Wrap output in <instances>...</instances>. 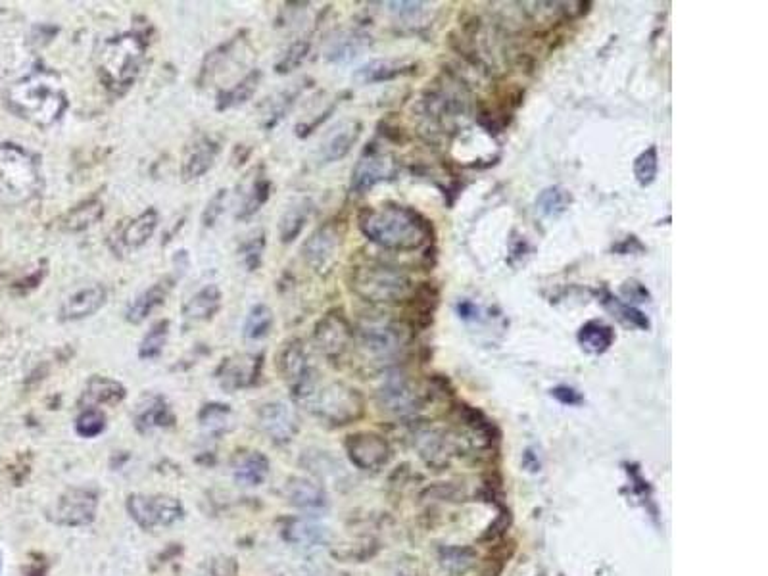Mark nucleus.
Returning a JSON list of instances; mask_svg holds the SVG:
<instances>
[{"mask_svg": "<svg viewBox=\"0 0 768 576\" xmlns=\"http://www.w3.org/2000/svg\"><path fill=\"white\" fill-rule=\"evenodd\" d=\"M360 229L371 242L396 252L417 250L425 246L432 235L431 223L425 217L396 204L361 212Z\"/></svg>", "mask_w": 768, "mask_h": 576, "instance_id": "obj_1", "label": "nucleus"}, {"mask_svg": "<svg viewBox=\"0 0 768 576\" xmlns=\"http://www.w3.org/2000/svg\"><path fill=\"white\" fill-rule=\"evenodd\" d=\"M8 102L16 114L37 125L54 123L68 106L56 81L41 73L16 83L8 93Z\"/></svg>", "mask_w": 768, "mask_h": 576, "instance_id": "obj_2", "label": "nucleus"}, {"mask_svg": "<svg viewBox=\"0 0 768 576\" xmlns=\"http://www.w3.org/2000/svg\"><path fill=\"white\" fill-rule=\"evenodd\" d=\"M41 185L33 158L14 144H0V208L29 202Z\"/></svg>", "mask_w": 768, "mask_h": 576, "instance_id": "obj_3", "label": "nucleus"}, {"mask_svg": "<svg viewBox=\"0 0 768 576\" xmlns=\"http://www.w3.org/2000/svg\"><path fill=\"white\" fill-rule=\"evenodd\" d=\"M352 290L367 302L396 304L409 298L413 287L404 271L379 262H367L352 271Z\"/></svg>", "mask_w": 768, "mask_h": 576, "instance_id": "obj_4", "label": "nucleus"}, {"mask_svg": "<svg viewBox=\"0 0 768 576\" xmlns=\"http://www.w3.org/2000/svg\"><path fill=\"white\" fill-rule=\"evenodd\" d=\"M144 60V43L137 35H121L104 43L100 52V75L110 89L129 87Z\"/></svg>", "mask_w": 768, "mask_h": 576, "instance_id": "obj_5", "label": "nucleus"}, {"mask_svg": "<svg viewBox=\"0 0 768 576\" xmlns=\"http://www.w3.org/2000/svg\"><path fill=\"white\" fill-rule=\"evenodd\" d=\"M300 402H304V406L319 419L333 425H346L363 413V398L360 392L346 384H327L323 388L315 384L312 392Z\"/></svg>", "mask_w": 768, "mask_h": 576, "instance_id": "obj_6", "label": "nucleus"}, {"mask_svg": "<svg viewBox=\"0 0 768 576\" xmlns=\"http://www.w3.org/2000/svg\"><path fill=\"white\" fill-rule=\"evenodd\" d=\"M127 509H129L131 517L146 530L171 527L173 523H177L183 517V505L171 496L135 494L129 498Z\"/></svg>", "mask_w": 768, "mask_h": 576, "instance_id": "obj_7", "label": "nucleus"}, {"mask_svg": "<svg viewBox=\"0 0 768 576\" xmlns=\"http://www.w3.org/2000/svg\"><path fill=\"white\" fill-rule=\"evenodd\" d=\"M279 371L298 400H304L317 384L306 348L300 340H290L285 344L279 356Z\"/></svg>", "mask_w": 768, "mask_h": 576, "instance_id": "obj_8", "label": "nucleus"}, {"mask_svg": "<svg viewBox=\"0 0 768 576\" xmlns=\"http://www.w3.org/2000/svg\"><path fill=\"white\" fill-rule=\"evenodd\" d=\"M361 350L375 360L394 358L404 344L402 331L388 321H365L358 329Z\"/></svg>", "mask_w": 768, "mask_h": 576, "instance_id": "obj_9", "label": "nucleus"}, {"mask_svg": "<svg viewBox=\"0 0 768 576\" xmlns=\"http://www.w3.org/2000/svg\"><path fill=\"white\" fill-rule=\"evenodd\" d=\"M346 452L352 463L363 471H377L390 459V446L375 432H358L348 436Z\"/></svg>", "mask_w": 768, "mask_h": 576, "instance_id": "obj_10", "label": "nucleus"}, {"mask_svg": "<svg viewBox=\"0 0 768 576\" xmlns=\"http://www.w3.org/2000/svg\"><path fill=\"white\" fill-rule=\"evenodd\" d=\"M377 398L384 411L398 417L411 415L421 406L417 388L404 375H390L381 386Z\"/></svg>", "mask_w": 768, "mask_h": 576, "instance_id": "obj_11", "label": "nucleus"}, {"mask_svg": "<svg viewBox=\"0 0 768 576\" xmlns=\"http://www.w3.org/2000/svg\"><path fill=\"white\" fill-rule=\"evenodd\" d=\"M394 173L396 164L390 154L381 150H367L352 173V189L356 192H367L386 179H392Z\"/></svg>", "mask_w": 768, "mask_h": 576, "instance_id": "obj_12", "label": "nucleus"}, {"mask_svg": "<svg viewBox=\"0 0 768 576\" xmlns=\"http://www.w3.org/2000/svg\"><path fill=\"white\" fill-rule=\"evenodd\" d=\"M56 521L66 527H81L95 519L96 496L83 488L68 490L56 504Z\"/></svg>", "mask_w": 768, "mask_h": 576, "instance_id": "obj_13", "label": "nucleus"}, {"mask_svg": "<svg viewBox=\"0 0 768 576\" xmlns=\"http://www.w3.org/2000/svg\"><path fill=\"white\" fill-rule=\"evenodd\" d=\"M315 344L317 348L329 356V358H336L340 356L350 338H352V331H350V325L348 321L344 319V315L340 312L327 313L317 325H315Z\"/></svg>", "mask_w": 768, "mask_h": 576, "instance_id": "obj_14", "label": "nucleus"}, {"mask_svg": "<svg viewBox=\"0 0 768 576\" xmlns=\"http://www.w3.org/2000/svg\"><path fill=\"white\" fill-rule=\"evenodd\" d=\"M260 427L277 444L292 440L298 432L296 411L285 402H271L260 409Z\"/></svg>", "mask_w": 768, "mask_h": 576, "instance_id": "obj_15", "label": "nucleus"}, {"mask_svg": "<svg viewBox=\"0 0 768 576\" xmlns=\"http://www.w3.org/2000/svg\"><path fill=\"white\" fill-rule=\"evenodd\" d=\"M338 233L333 225H323L304 244V258L315 271H327L338 252Z\"/></svg>", "mask_w": 768, "mask_h": 576, "instance_id": "obj_16", "label": "nucleus"}, {"mask_svg": "<svg viewBox=\"0 0 768 576\" xmlns=\"http://www.w3.org/2000/svg\"><path fill=\"white\" fill-rule=\"evenodd\" d=\"M361 125L358 121H342L323 139L319 156L325 164L342 160L360 137Z\"/></svg>", "mask_w": 768, "mask_h": 576, "instance_id": "obj_17", "label": "nucleus"}, {"mask_svg": "<svg viewBox=\"0 0 768 576\" xmlns=\"http://www.w3.org/2000/svg\"><path fill=\"white\" fill-rule=\"evenodd\" d=\"M104 304H106V288L100 287V285L83 288V290H77L66 300L64 308H62V317L66 321H79V319L91 317Z\"/></svg>", "mask_w": 768, "mask_h": 576, "instance_id": "obj_18", "label": "nucleus"}, {"mask_svg": "<svg viewBox=\"0 0 768 576\" xmlns=\"http://www.w3.org/2000/svg\"><path fill=\"white\" fill-rule=\"evenodd\" d=\"M285 494H287L290 504L296 505L300 509H306V511L323 509L327 505L325 490L317 482L310 479L292 477L285 486Z\"/></svg>", "mask_w": 768, "mask_h": 576, "instance_id": "obj_19", "label": "nucleus"}, {"mask_svg": "<svg viewBox=\"0 0 768 576\" xmlns=\"http://www.w3.org/2000/svg\"><path fill=\"white\" fill-rule=\"evenodd\" d=\"M283 536L288 544L300 548H317L327 542V528L315 525L308 519H290L285 525Z\"/></svg>", "mask_w": 768, "mask_h": 576, "instance_id": "obj_20", "label": "nucleus"}, {"mask_svg": "<svg viewBox=\"0 0 768 576\" xmlns=\"http://www.w3.org/2000/svg\"><path fill=\"white\" fill-rule=\"evenodd\" d=\"M221 306V290L216 285L200 288L191 296L183 308V315L189 321H208L216 315Z\"/></svg>", "mask_w": 768, "mask_h": 576, "instance_id": "obj_21", "label": "nucleus"}, {"mask_svg": "<svg viewBox=\"0 0 768 576\" xmlns=\"http://www.w3.org/2000/svg\"><path fill=\"white\" fill-rule=\"evenodd\" d=\"M578 342L580 346L588 352V354H594V356H600L603 352H607L613 342H615V331L613 327H609L607 323L603 321H588L580 327L578 331Z\"/></svg>", "mask_w": 768, "mask_h": 576, "instance_id": "obj_22", "label": "nucleus"}, {"mask_svg": "<svg viewBox=\"0 0 768 576\" xmlns=\"http://www.w3.org/2000/svg\"><path fill=\"white\" fill-rule=\"evenodd\" d=\"M258 360L254 356H242L237 360H229L223 363V377H221V386L227 390H237L244 388L256 381L258 375Z\"/></svg>", "mask_w": 768, "mask_h": 576, "instance_id": "obj_23", "label": "nucleus"}, {"mask_svg": "<svg viewBox=\"0 0 768 576\" xmlns=\"http://www.w3.org/2000/svg\"><path fill=\"white\" fill-rule=\"evenodd\" d=\"M169 285L168 283H156L150 288H146L144 292H141L127 308V321L129 323H143L144 319L154 312L158 306H162L166 302V296H168Z\"/></svg>", "mask_w": 768, "mask_h": 576, "instance_id": "obj_24", "label": "nucleus"}, {"mask_svg": "<svg viewBox=\"0 0 768 576\" xmlns=\"http://www.w3.org/2000/svg\"><path fill=\"white\" fill-rule=\"evenodd\" d=\"M269 475V461L260 452H248L235 461V479L246 486H258Z\"/></svg>", "mask_w": 768, "mask_h": 576, "instance_id": "obj_25", "label": "nucleus"}, {"mask_svg": "<svg viewBox=\"0 0 768 576\" xmlns=\"http://www.w3.org/2000/svg\"><path fill=\"white\" fill-rule=\"evenodd\" d=\"M217 156V144L212 141H202V143L196 144L191 150V154L185 158V164H183V177L185 181H194L198 177H202L208 169L214 166Z\"/></svg>", "mask_w": 768, "mask_h": 576, "instance_id": "obj_26", "label": "nucleus"}, {"mask_svg": "<svg viewBox=\"0 0 768 576\" xmlns=\"http://www.w3.org/2000/svg\"><path fill=\"white\" fill-rule=\"evenodd\" d=\"M125 398V388L118 381L106 379V377H93L83 394V400L87 404L106 406V404H118Z\"/></svg>", "mask_w": 768, "mask_h": 576, "instance_id": "obj_27", "label": "nucleus"}, {"mask_svg": "<svg viewBox=\"0 0 768 576\" xmlns=\"http://www.w3.org/2000/svg\"><path fill=\"white\" fill-rule=\"evenodd\" d=\"M158 227V214L154 210H146L141 216L135 217L125 229L121 240L127 248H141L146 240L154 235Z\"/></svg>", "mask_w": 768, "mask_h": 576, "instance_id": "obj_28", "label": "nucleus"}, {"mask_svg": "<svg viewBox=\"0 0 768 576\" xmlns=\"http://www.w3.org/2000/svg\"><path fill=\"white\" fill-rule=\"evenodd\" d=\"M308 216H310V202L308 200H300V202L288 206L287 212L283 214L281 221H279V237H281V240L283 242H292V240L296 239L302 233V229H304V225L308 221Z\"/></svg>", "mask_w": 768, "mask_h": 576, "instance_id": "obj_29", "label": "nucleus"}, {"mask_svg": "<svg viewBox=\"0 0 768 576\" xmlns=\"http://www.w3.org/2000/svg\"><path fill=\"white\" fill-rule=\"evenodd\" d=\"M269 192H271V185L265 177H256L246 192L242 194V202H240L239 212L237 217L239 219H248L250 216H254L265 202L269 198Z\"/></svg>", "mask_w": 768, "mask_h": 576, "instance_id": "obj_30", "label": "nucleus"}, {"mask_svg": "<svg viewBox=\"0 0 768 576\" xmlns=\"http://www.w3.org/2000/svg\"><path fill=\"white\" fill-rule=\"evenodd\" d=\"M571 202H573V198H571L569 191H565L561 187H550V189L540 192V196L536 198V208L542 216L559 217L567 212Z\"/></svg>", "mask_w": 768, "mask_h": 576, "instance_id": "obj_31", "label": "nucleus"}, {"mask_svg": "<svg viewBox=\"0 0 768 576\" xmlns=\"http://www.w3.org/2000/svg\"><path fill=\"white\" fill-rule=\"evenodd\" d=\"M411 66H404V64H398V62H390V60H377V62H371L367 66H363L360 72H358V79L363 83H381V81H390L402 73L409 72Z\"/></svg>", "mask_w": 768, "mask_h": 576, "instance_id": "obj_32", "label": "nucleus"}, {"mask_svg": "<svg viewBox=\"0 0 768 576\" xmlns=\"http://www.w3.org/2000/svg\"><path fill=\"white\" fill-rule=\"evenodd\" d=\"M271 327H273V312L264 304H258L250 310L244 321V336L248 340H262L269 335Z\"/></svg>", "mask_w": 768, "mask_h": 576, "instance_id": "obj_33", "label": "nucleus"}, {"mask_svg": "<svg viewBox=\"0 0 768 576\" xmlns=\"http://www.w3.org/2000/svg\"><path fill=\"white\" fill-rule=\"evenodd\" d=\"M168 335V321H158L156 325H152V329L146 333L143 342H141L139 356H141L143 360H156V358L164 352V346H166V342H168Z\"/></svg>", "mask_w": 768, "mask_h": 576, "instance_id": "obj_34", "label": "nucleus"}, {"mask_svg": "<svg viewBox=\"0 0 768 576\" xmlns=\"http://www.w3.org/2000/svg\"><path fill=\"white\" fill-rule=\"evenodd\" d=\"M102 216H104L102 204L98 200H91V202L81 204L70 212V216L66 219V229L68 231H83V229L95 225Z\"/></svg>", "mask_w": 768, "mask_h": 576, "instance_id": "obj_35", "label": "nucleus"}, {"mask_svg": "<svg viewBox=\"0 0 768 576\" xmlns=\"http://www.w3.org/2000/svg\"><path fill=\"white\" fill-rule=\"evenodd\" d=\"M258 79H260V73H250L248 77H244L240 83H237L231 91H225L223 95L219 96V108L225 110V108H233V106L244 104L250 96L254 95L256 87H258Z\"/></svg>", "mask_w": 768, "mask_h": 576, "instance_id": "obj_36", "label": "nucleus"}, {"mask_svg": "<svg viewBox=\"0 0 768 576\" xmlns=\"http://www.w3.org/2000/svg\"><path fill=\"white\" fill-rule=\"evenodd\" d=\"M477 555L467 548H444L440 552V563L454 575H463L475 565Z\"/></svg>", "mask_w": 768, "mask_h": 576, "instance_id": "obj_37", "label": "nucleus"}, {"mask_svg": "<svg viewBox=\"0 0 768 576\" xmlns=\"http://www.w3.org/2000/svg\"><path fill=\"white\" fill-rule=\"evenodd\" d=\"M419 438H421L419 440V452H421V456L427 459L429 465L446 463L448 444L442 436H438L436 432H427V434H421Z\"/></svg>", "mask_w": 768, "mask_h": 576, "instance_id": "obj_38", "label": "nucleus"}, {"mask_svg": "<svg viewBox=\"0 0 768 576\" xmlns=\"http://www.w3.org/2000/svg\"><path fill=\"white\" fill-rule=\"evenodd\" d=\"M657 171H659V156H657V148L655 146H649L648 150H644L636 162H634V175H636V181L642 185V187H649L655 177H657Z\"/></svg>", "mask_w": 768, "mask_h": 576, "instance_id": "obj_39", "label": "nucleus"}, {"mask_svg": "<svg viewBox=\"0 0 768 576\" xmlns=\"http://www.w3.org/2000/svg\"><path fill=\"white\" fill-rule=\"evenodd\" d=\"M603 304H605L611 312L615 313L623 323L630 325V327H634V329L648 331L649 327H651V325H649V319L644 313L638 312L636 308H632V306H628V304L619 302L617 298H613V296H609V294H607V300H603Z\"/></svg>", "mask_w": 768, "mask_h": 576, "instance_id": "obj_40", "label": "nucleus"}, {"mask_svg": "<svg viewBox=\"0 0 768 576\" xmlns=\"http://www.w3.org/2000/svg\"><path fill=\"white\" fill-rule=\"evenodd\" d=\"M169 413L166 404L158 398H152L146 406H141L139 413H137V421L139 425H144L146 429H152V427H162L166 425V419H168Z\"/></svg>", "mask_w": 768, "mask_h": 576, "instance_id": "obj_41", "label": "nucleus"}, {"mask_svg": "<svg viewBox=\"0 0 768 576\" xmlns=\"http://www.w3.org/2000/svg\"><path fill=\"white\" fill-rule=\"evenodd\" d=\"M104 427H106V417L102 411L95 408L85 409L75 423V429L85 438H95L104 431Z\"/></svg>", "mask_w": 768, "mask_h": 576, "instance_id": "obj_42", "label": "nucleus"}, {"mask_svg": "<svg viewBox=\"0 0 768 576\" xmlns=\"http://www.w3.org/2000/svg\"><path fill=\"white\" fill-rule=\"evenodd\" d=\"M360 48V37L346 35V37H340L331 43V48L327 50V56H329V60H335V62H346V60L356 58Z\"/></svg>", "mask_w": 768, "mask_h": 576, "instance_id": "obj_43", "label": "nucleus"}, {"mask_svg": "<svg viewBox=\"0 0 768 576\" xmlns=\"http://www.w3.org/2000/svg\"><path fill=\"white\" fill-rule=\"evenodd\" d=\"M264 246V233L254 235L252 239L246 240V242L240 246V260H242V264H244V267H246L248 271H254V269L260 267L262 254H264Z\"/></svg>", "mask_w": 768, "mask_h": 576, "instance_id": "obj_44", "label": "nucleus"}, {"mask_svg": "<svg viewBox=\"0 0 768 576\" xmlns=\"http://www.w3.org/2000/svg\"><path fill=\"white\" fill-rule=\"evenodd\" d=\"M229 415H231V411H229L227 406L212 404V406H206V408L202 409L200 423H202L204 429H208L210 432L225 431Z\"/></svg>", "mask_w": 768, "mask_h": 576, "instance_id": "obj_45", "label": "nucleus"}, {"mask_svg": "<svg viewBox=\"0 0 768 576\" xmlns=\"http://www.w3.org/2000/svg\"><path fill=\"white\" fill-rule=\"evenodd\" d=\"M306 52H308V43H296V45H292V47L288 48V52L285 54L283 62L277 64V72H290L292 68H296V66L304 60Z\"/></svg>", "mask_w": 768, "mask_h": 576, "instance_id": "obj_46", "label": "nucleus"}, {"mask_svg": "<svg viewBox=\"0 0 768 576\" xmlns=\"http://www.w3.org/2000/svg\"><path fill=\"white\" fill-rule=\"evenodd\" d=\"M225 200H227V191L221 189V191H217L216 194H214V198L208 202V208L204 210V216H202V221H204L206 227H212L217 219H219V216L223 214Z\"/></svg>", "mask_w": 768, "mask_h": 576, "instance_id": "obj_47", "label": "nucleus"}, {"mask_svg": "<svg viewBox=\"0 0 768 576\" xmlns=\"http://www.w3.org/2000/svg\"><path fill=\"white\" fill-rule=\"evenodd\" d=\"M552 394L559 400V402L569 404V406H576V404H580V400H582V398L578 396L576 390L567 388V386H559V388H555V390H552Z\"/></svg>", "mask_w": 768, "mask_h": 576, "instance_id": "obj_48", "label": "nucleus"}, {"mask_svg": "<svg viewBox=\"0 0 768 576\" xmlns=\"http://www.w3.org/2000/svg\"><path fill=\"white\" fill-rule=\"evenodd\" d=\"M623 292L630 298H636L638 302H646V298H648V290L636 281H628L623 287Z\"/></svg>", "mask_w": 768, "mask_h": 576, "instance_id": "obj_49", "label": "nucleus"}, {"mask_svg": "<svg viewBox=\"0 0 768 576\" xmlns=\"http://www.w3.org/2000/svg\"><path fill=\"white\" fill-rule=\"evenodd\" d=\"M457 313H459V317H463V319H473V317H477L479 315V310L471 304V302H461V304H457Z\"/></svg>", "mask_w": 768, "mask_h": 576, "instance_id": "obj_50", "label": "nucleus"}, {"mask_svg": "<svg viewBox=\"0 0 768 576\" xmlns=\"http://www.w3.org/2000/svg\"><path fill=\"white\" fill-rule=\"evenodd\" d=\"M302 576H344L340 575V573H336L335 569H331V567H325V565H312L306 573Z\"/></svg>", "mask_w": 768, "mask_h": 576, "instance_id": "obj_51", "label": "nucleus"}]
</instances>
